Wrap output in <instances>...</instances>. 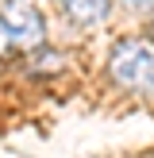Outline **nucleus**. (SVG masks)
I'll return each mask as SVG.
<instances>
[{
	"instance_id": "1",
	"label": "nucleus",
	"mask_w": 154,
	"mask_h": 158,
	"mask_svg": "<svg viewBox=\"0 0 154 158\" xmlns=\"http://www.w3.org/2000/svg\"><path fill=\"white\" fill-rule=\"evenodd\" d=\"M108 69L123 89L154 93V43L146 39H120L108 54Z\"/></svg>"
},
{
	"instance_id": "6",
	"label": "nucleus",
	"mask_w": 154,
	"mask_h": 158,
	"mask_svg": "<svg viewBox=\"0 0 154 158\" xmlns=\"http://www.w3.org/2000/svg\"><path fill=\"white\" fill-rule=\"evenodd\" d=\"M8 46V31H4V23H0V50Z\"/></svg>"
},
{
	"instance_id": "2",
	"label": "nucleus",
	"mask_w": 154,
	"mask_h": 158,
	"mask_svg": "<svg viewBox=\"0 0 154 158\" xmlns=\"http://www.w3.org/2000/svg\"><path fill=\"white\" fill-rule=\"evenodd\" d=\"M0 23H4V31H8V43L27 46V50H35L46 39V19H43V12H38L35 0H4Z\"/></svg>"
},
{
	"instance_id": "4",
	"label": "nucleus",
	"mask_w": 154,
	"mask_h": 158,
	"mask_svg": "<svg viewBox=\"0 0 154 158\" xmlns=\"http://www.w3.org/2000/svg\"><path fill=\"white\" fill-rule=\"evenodd\" d=\"M27 69L31 73H58V69H66V54H58V50H35Z\"/></svg>"
},
{
	"instance_id": "5",
	"label": "nucleus",
	"mask_w": 154,
	"mask_h": 158,
	"mask_svg": "<svg viewBox=\"0 0 154 158\" xmlns=\"http://www.w3.org/2000/svg\"><path fill=\"white\" fill-rule=\"evenodd\" d=\"M123 8H131L135 15H154V0H123Z\"/></svg>"
},
{
	"instance_id": "3",
	"label": "nucleus",
	"mask_w": 154,
	"mask_h": 158,
	"mask_svg": "<svg viewBox=\"0 0 154 158\" xmlns=\"http://www.w3.org/2000/svg\"><path fill=\"white\" fill-rule=\"evenodd\" d=\"M58 8L73 27H100L112 15V0H58Z\"/></svg>"
}]
</instances>
